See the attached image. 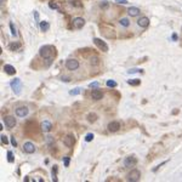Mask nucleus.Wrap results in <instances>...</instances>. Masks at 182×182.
Wrapping results in <instances>:
<instances>
[{
  "label": "nucleus",
  "instance_id": "obj_17",
  "mask_svg": "<svg viewBox=\"0 0 182 182\" xmlns=\"http://www.w3.org/2000/svg\"><path fill=\"white\" fill-rule=\"evenodd\" d=\"M4 70H5V73H7L9 75H14L15 73H16L15 67H12L11 65H5L4 66Z\"/></svg>",
  "mask_w": 182,
  "mask_h": 182
},
{
  "label": "nucleus",
  "instance_id": "obj_3",
  "mask_svg": "<svg viewBox=\"0 0 182 182\" xmlns=\"http://www.w3.org/2000/svg\"><path fill=\"white\" fill-rule=\"evenodd\" d=\"M140 177H141V172H140L139 170H136V169L131 170V171L129 172V174H127V180L131 181V182H136V181H139V180H140Z\"/></svg>",
  "mask_w": 182,
  "mask_h": 182
},
{
  "label": "nucleus",
  "instance_id": "obj_20",
  "mask_svg": "<svg viewBox=\"0 0 182 182\" xmlns=\"http://www.w3.org/2000/svg\"><path fill=\"white\" fill-rule=\"evenodd\" d=\"M96 119H97V114H95V113H90V114L87 115V120H89L90 123L96 122Z\"/></svg>",
  "mask_w": 182,
  "mask_h": 182
},
{
  "label": "nucleus",
  "instance_id": "obj_21",
  "mask_svg": "<svg viewBox=\"0 0 182 182\" xmlns=\"http://www.w3.org/2000/svg\"><path fill=\"white\" fill-rule=\"evenodd\" d=\"M129 83V85H132V86H137L141 84V80L140 79H132V80H129L127 81Z\"/></svg>",
  "mask_w": 182,
  "mask_h": 182
},
{
  "label": "nucleus",
  "instance_id": "obj_34",
  "mask_svg": "<svg viewBox=\"0 0 182 182\" xmlns=\"http://www.w3.org/2000/svg\"><path fill=\"white\" fill-rule=\"evenodd\" d=\"M137 72H142V70H141V69H130L127 73H129V74H131V73H137Z\"/></svg>",
  "mask_w": 182,
  "mask_h": 182
},
{
  "label": "nucleus",
  "instance_id": "obj_23",
  "mask_svg": "<svg viewBox=\"0 0 182 182\" xmlns=\"http://www.w3.org/2000/svg\"><path fill=\"white\" fill-rule=\"evenodd\" d=\"M80 90H81L80 87H77V89H74V90H72V91H70V92H69V94H70L72 96H75V95H79V94H80Z\"/></svg>",
  "mask_w": 182,
  "mask_h": 182
},
{
  "label": "nucleus",
  "instance_id": "obj_19",
  "mask_svg": "<svg viewBox=\"0 0 182 182\" xmlns=\"http://www.w3.org/2000/svg\"><path fill=\"white\" fill-rule=\"evenodd\" d=\"M9 48H10L11 51H16V50H18V49L21 48V45H20V43H11Z\"/></svg>",
  "mask_w": 182,
  "mask_h": 182
},
{
  "label": "nucleus",
  "instance_id": "obj_15",
  "mask_svg": "<svg viewBox=\"0 0 182 182\" xmlns=\"http://www.w3.org/2000/svg\"><path fill=\"white\" fill-rule=\"evenodd\" d=\"M63 143H65L67 147H73V144H74V137H73L72 135H67L65 139H63Z\"/></svg>",
  "mask_w": 182,
  "mask_h": 182
},
{
  "label": "nucleus",
  "instance_id": "obj_35",
  "mask_svg": "<svg viewBox=\"0 0 182 182\" xmlns=\"http://www.w3.org/2000/svg\"><path fill=\"white\" fill-rule=\"evenodd\" d=\"M11 143H12V146H14V147H16V146H17V142H16V140H15V137H14V136L11 137Z\"/></svg>",
  "mask_w": 182,
  "mask_h": 182
},
{
  "label": "nucleus",
  "instance_id": "obj_39",
  "mask_svg": "<svg viewBox=\"0 0 182 182\" xmlns=\"http://www.w3.org/2000/svg\"><path fill=\"white\" fill-rule=\"evenodd\" d=\"M172 39L176 40V39H177V35H176V34H174V35H172Z\"/></svg>",
  "mask_w": 182,
  "mask_h": 182
},
{
  "label": "nucleus",
  "instance_id": "obj_25",
  "mask_svg": "<svg viewBox=\"0 0 182 182\" xmlns=\"http://www.w3.org/2000/svg\"><path fill=\"white\" fill-rule=\"evenodd\" d=\"M56 172H57V166H53V169H52V180H53V181H57Z\"/></svg>",
  "mask_w": 182,
  "mask_h": 182
},
{
  "label": "nucleus",
  "instance_id": "obj_11",
  "mask_svg": "<svg viewBox=\"0 0 182 182\" xmlns=\"http://www.w3.org/2000/svg\"><path fill=\"white\" fill-rule=\"evenodd\" d=\"M4 122H5V125H6L7 127H10V129L16 125V119H15L14 117H11V115L5 117V118H4Z\"/></svg>",
  "mask_w": 182,
  "mask_h": 182
},
{
  "label": "nucleus",
  "instance_id": "obj_16",
  "mask_svg": "<svg viewBox=\"0 0 182 182\" xmlns=\"http://www.w3.org/2000/svg\"><path fill=\"white\" fill-rule=\"evenodd\" d=\"M140 9L139 7H135V6H131L129 7V10H127V14H129L131 17H136V16H139L140 15Z\"/></svg>",
  "mask_w": 182,
  "mask_h": 182
},
{
  "label": "nucleus",
  "instance_id": "obj_2",
  "mask_svg": "<svg viewBox=\"0 0 182 182\" xmlns=\"http://www.w3.org/2000/svg\"><path fill=\"white\" fill-rule=\"evenodd\" d=\"M10 85H11V89L14 90V92L16 94V95H18L21 92V90H22V81H21V79H18V78H15L11 83H10Z\"/></svg>",
  "mask_w": 182,
  "mask_h": 182
},
{
  "label": "nucleus",
  "instance_id": "obj_1",
  "mask_svg": "<svg viewBox=\"0 0 182 182\" xmlns=\"http://www.w3.org/2000/svg\"><path fill=\"white\" fill-rule=\"evenodd\" d=\"M39 55L44 60L51 62L55 57V55H56V49H55V46H52V45H44L39 50Z\"/></svg>",
  "mask_w": 182,
  "mask_h": 182
},
{
  "label": "nucleus",
  "instance_id": "obj_29",
  "mask_svg": "<svg viewBox=\"0 0 182 182\" xmlns=\"http://www.w3.org/2000/svg\"><path fill=\"white\" fill-rule=\"evenodd\" d=\"M10 29H11V34H12V35H16V29H15V27H14V23H12V22L10 23Z\"/></svg>",
  "mask_w": 182,
  "mask_h": 182
},
{
  "label": "nucleus",
  "instance_id": "obj_5",
  "mask_svg": "<svg viewBox=\"0 0 182 182\" xmlns=\"http://www.w3.org/2000/svg\"><path fill=\"white\" fill-rule=\"evenodd\" d=\"M66 67L69 70H77L79 68V62L77 60H74V58H70V60H68L66 62Z\"/></svg>",
  "mask_w": 182,
  "mask_h": 182
},
{
  "label": "nucleus",
  "instance_id": "obj_8",
  "mask_svg": "<svg viewBox=\"0 0 182 182\" xmlns=\"http://www.w3.org/2000/svg\"><path fill=\"white\" fill-rule=\"evenodd\" d=\"M84 24H85V20L84 18H81V17H75L74 20H73V26H74L77 29L83 28Z\"/></svg>",
  "mask_w": 182,
  "mask_h": 182
},
{
  "label": "nucleus",
  "instance_id": "obj_38",
  "mask_svg": "<svg viewBox=\"0 0 182 182\" xmlns=\"http://www.w3.org/2000/svg\"><path fill=\"white\" fill-rule=\"evenodd\" d=\"M62 80H63V81H69V78H66V77H65V78H62Z\"/></svg>",
  "mask_w": 182,
  "mask_h": 182
},
{
  "label": "nucleus",
  "instance_id": "obj_9",
  "mask_svg": "<svg viewBox=\"0 0 182 182\" xmlns=\"http://www.w3.org/2000/svg\"><path fill=\"white\" fill-rule=\"evenodd\" d=\"M23 151L26 153H28V154H32L35 152V146L32 143V142H26L23 144Z\"/></svg>",
  "mask_w": 182,
  "mask_h": 182
},
{
  "label": "nucleus",
  "instance_id": "obj_22",
  "mask_svg": "<svg viewBox=\"0 0 182 182\" xmlns=\"http://www.w3.org/2000/svg\"><path fill=\"white\" fill-rule=\"evenodd\" d=\"M119 23H120V26H123V27H129V26H130V21L127 20V18H122V20L119 21Z\"/></svg>",
  "mask_w": 182,
  "mask_h": 182
},
{
  "label": "nucleus",
  "instance_id": "obj_7",
  "mask_svg": "<svg viewBox=\"0 0 182 182\" xmlns=\"http://www.w3.org/2000/svg\"><path fill=\"white\" fill-rule=\"evenodd\" d=\"M28 112H29V109L27 108L26 106L18 107V108L16 109V115H17V117H21V118H24L26 115H28Z\"/></svg>",
  "mask_w": 182,
  "mask_h": 182
},
{
  "label": "nucleus",
  "instance_id": "obj_26",
  "mask_svg": "<svg viewBox=\"0 0 182 182\" xmlns=\"http://www.w3.org/2000/svg\"><path fill=\"white\" fill-rule=\"evenodd\" d=\"M94 140V134H87L85 136V141L86 142H90V141H92Z\"/></svg>",
  "mask_w": 182,
  "mask_h": 182
},
{
  "label": "nucleus",
  "instance_id": "obj_32",
  "mask_svg": "<svg viewBox=\"0 0 182 182\" xmlns=\"http://www.w3.org/2000/svg\"><path fill=\"white\" fill-rule=\"evenodd\" d=\"M98 85H100V83L95 81V83H91V84H89V87H97Z\"/></svg>",
  "mask_w": 182,
  "mask_h": 182
},
{
  "label": "nucleus",
  "instance_id": "obj_33",
  "mask_svg": "<svg viewBox=\"0 0 182 182\" xmlns=\"http://www.w3.org/2000/svg\"><path fill=\"white\" fill-rule=\"evenodd\" d=\"M118 4H127V0H114Z\"/></svg>",
  "mask_w": 182,
  "mask_h": 182
},
{
  "label": "nucleus",
  "instance_id": "obj_10",
  "mask_svg": "<svg viewBox=\"0 0 182 182\" xmlns=\"http://www.w3.org/2000/svg\"><path fill=\"white\" fill-rule=\"evenodd\" d=\"M91 97H92V100H95V101H100V100H102L103 94H102L101 90L95 89V90L91 91Z\"/></svg>",
  "mask_w": 182,
  "mask_h": 182
},
{
  "label": "nucleus",
  "instance_id": "obj_36",
  "mask_svg": "<svg viewBox=\"0 0 182 182\" xmlns=\"http://www.w3.org/2000/svg\"><path fill=\"white\" fill-rule=\"evenodd\" d=\"M107 6H108V3H107V1H103V3L101 4V7H103V9H106Z\"/></svg>",
  "mask_w": 182,
  "mask_h": 182
},
{
  "label": "nucleus",
  "instance_id": "obj_4",
  "mask_svg": "<svg viewBox=\"0 0 182 182\" xmlns=\"http://www.w3.org/2000/svg\"><path fill=\"white\" fill-rule=\"evenodd\" d=\"M124 166L125 168H134L136 164H137V159H136L135 157H126L125 159H124Z\"/></svg>",
  "mask_w": 182,
  "mask_h": 182
},
{
  "label": "nucleus",
  "instance_id": "obj_18",
  "mask_svg": "<svg viewBox=\"0 0 182 182\" xmlns=\"http://www.w3.org/2000/svg\"><path fill=\"white\" fill-rule=\"evenodd\" d=\"M49 28H50L49 22H46V21H41V22H40V29H41L43 32L49 31Z\"/></svg>",
  "mask_w": 182,
  "mask_h": 182
},
{
  "label": "nucleus",
  "instance_id": "obj_12",
  "mask_svg": "<svg viewBox=\"0 0 182 182\" xmlns=\"http://www.w3.org/2000/svg\"><path fill=\"white\" fill-rule=\"evenodd\" d=\"M108 130L111 131V132H117L118 130L120 129V123H118V122H111L108 124Z\"/></svg>",
  "mask_w": 182,
  "mask_h": 182
},
{
  "label": "nucleus",
  "instance_id": "obj_14",
  "mask_svg": "<svg viewBox=\"0 0 182 182\" xmlns=\"http://www.w3.org/2000/svg\"><path fill=\"white\" fill-rule=\"evenodd\" d=\"M137 24L141 27V28H147V27L149 26V18H148V17H146V16L141 17L140 20L137 21Z\"/></svg>",
  "mask_w": 182,
  "mask_h": 182
},
{
  "label": "nucleus",
  "instance_id": "obj_13",
  "mask_svg": "<svg viewBox=\"0 0 182 182\" xmlns=\"http://www.w3.org/2000/svg\"><path fill=\"white\" fill-rule=\"evenodd\" d=\"M40 129H41V131H44V132H50L51 129H52V124H51L49 120H45V122L41 123Z\"/></svg>",
  "mask_w": 182,
  "mask_h": 182
},
{
  "label": "nucleus",
  "instance_id": "obj_30",
  "mask_svg": "<svg viewBox=\"0 0 182 182\" xmlns=\"http://www.w3.org/2000/svg\"><path fill=\"white\" fill-rule=\"evenodd\" d=\"M1 142L4 143V144H7L9 143V140H7V137L5 135H1Z\"/></svg>",
  "mask_w": 182,
  "mask_h": 182
},
{
  "label": "nucleus",
  "instance_id": "obj_24",
  "mask_svg": "<svg viewBox=\"0 0 182 182\" xmlns=\"http://www.w3.org/2000/svg\"><path fill=\"white\" fill-rule=\"evenodd\" d=\"M107 86L109 87H115L117 86V83L114 80H107Z\"/></svg>",
  "mask_w": 182,
  "mask_h": 182
},
{
  "label": "nucleus",
  "instance_id": "obj_6",
  "mask_svg": "<svg viewBox=\"0 0 182 182\" xmlns=\"http://www.w3.org/2000/svg\"><path fill=\"white\" fill-rule=\"evenodd\" d=\"M94 44L96 45V46L98 48V49H101L102 51H105V52H107L108 51V45L102 40V39H98V38H95L94 39Z\"/></svg>",
  "mask_w": 182,
  "mask_h": 182
},
{
  "label": "nucleus",
  "instance_id": "obj_27",
  "mask_svg": "<svg viewBox=\"0 0 182 182\" xmlns=\"http://www.w3.org/2000/svg\"><path fill=\"white\" fill-rule=\"evenodd\" d=\"M69 161H70V158L69 157H65V158H63V164H65L66 168L69 166Z\"/></svg>",
  "mask_w": 182,
  "mask_h": 182
},
{
  "label": "nucleus",
  "instance_id": "obj_37",
  "mask_svg": "<svg viewBox=\"0 0 182 182\" xmlns=\"http://www.w3.org/2000/svg\"><path fill=\"white\" fill-rule=\"evenodd\" d=\"M78 3H79V1H72V4H73V5H75V6L80 7V6H81V4H78Z\"/></svg>",
  "mask_w": 182,
  "mask_h": 182
},
{
  "label": "nucleus",
  "instance_id": "obj_31",
  "mask_svg": "<svg viewBox=\"0 0 182 182\" xmlns=\"http://www.w3.org/2000/svg\"><path fill=\"white\" fill-rule=\"evenodd\" d=\"M7 157H9V161L12 163L14 161V158H12V152H7Z\"/></svg>",
  "mask_w": 182,
  "mask_h": 182
},
{
  "label": "nucleus",
  "instance_id": "obj_28",
  "mask_svg": "<svg viewBox=\"0 0 182 182\" xmlns=\"http://www.w3.org/2000/svg\"><path fill=\"white\" fill-rule=\"evenodd\" d=\"M49 6H50L51 9H55V10H58L57 4H56V3H53V1H50V3H49Z\"/></svg>",
  "mask_w": 182,
  "mask_h": 182
}]
</instances>
